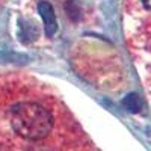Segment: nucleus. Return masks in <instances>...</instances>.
<instances>
[{
  "instance_id": "obj_1",
  "label": "nucleus",
  "mask_w": 151,
  "mask_h": 151,
  "mask_svg": "<svg viewBox=\"0 0 151 151\" xmlns=\"http://www.w3.org/2000/svg\"><path fill=\"white\" fill-rule=\"evenodd\" d=\"M11 127L24 139L38 141L52 132L53 118L44 106L35 101H21L11 110Z\"/></svg>"
},
{
  "instance_id": "obj_2",
  "label": "nucleus",
  "mask_w": 151,
  "mask_h": 151,
  "mask_svg": "<svg viewBox=\"0 0 151 151\" xmlns=\"http://www.w3.org/2000/svg\"><path fill=\"white\" fill-rule=\"evenodd\" d=\"M38 11H40V14H41L42 20H44L47 36H53L56 29H58V23H56V17H55L52 5L47 3V2H41L40 5H38Z\"/></svg>"
},
{
  "instance_id": "obj_3",
  "label": "nucleus",
  "mask_w": 151,
  "mask_h": 151,
  "mask_svg": "<svg viewBox=\"0 0 151 151\" xmlns=\"http://www.w3.org/2000/svg\"><path fill=\"white\" fill-rule=\"evenodd\" d=\"M124 106L127 107L130 112H139L141 110V107H142V103H141V100H139V97H137L136 94H130V95H127L124 98Z\"/></svg>"
},
{
  "instance_id": "obj_4",
  "label": "nucleus",
  "mask_w": 151,
  "mask_h": 151,
  "mask_svg": "<svg viewBox=\"0 0 151 151\" xmlns=\"http://www.w3.org/2000/svg\"><path fill=\"white\" fill-rule=\"evenodd\" d=\"M142 3H144V6H145L148 11H151V0H142Z\"/></svg>"
}]
</instances>
